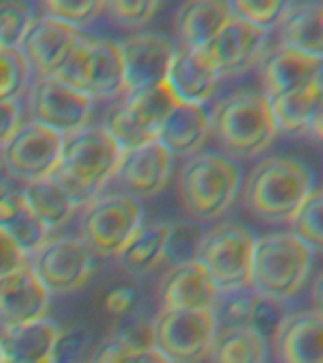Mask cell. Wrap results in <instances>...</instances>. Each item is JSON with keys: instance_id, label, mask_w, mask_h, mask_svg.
Returning a JSON list of instances; mask_svg holds the SVG:
<instances>
[{"instance_id": "obj_1", "label": "cell", "mask_w": 323, "mask_h": 363, "mask_svg": "<svg viewBox=\"0 0 323 363\" xmlns=\"http://www.w3.org/2000/svg\"><path fill=\"white\" fill-rule=\"evenodd\" d=\"M123 153L101 125H89L64 138L53 178L67 191L74 206L81 208L115 178Z\"/></svg>"}, {"instance_id": "obj_2", "label": "cell", "mask_w": 323, "mask_h": 363, "mask_svg": "<svg viewBox=\"0 0 323 363\" xmlns=\"http://www.w3.org/2000/svg\"><path fill=\"white\" fill-rule=\"evenodd\" d=\"M208 116L210 133L231 159L257 157L278 136L271 104L261 91H232L215 102Z\"/></svg>"}, {"instance_id": "obj_3", "label": "cell", "mask_w": 323, "mask_h": 363, "mask_svg": "<svg viewBox=\"0 0 323 363\" xmlns=\"http://www.w3.org/2000/svg\"><path fill=\"white\" fill-rule=\"evenodd\" d=\"M314 189V174L291 157H266L255 164L244 184V204L266 223H289L295 210Z\"/></svg>"}, {"instance_id": "obj_4", "label": "cell", "mask_w": 323, "mask_h": 363, "mask_svg": "<svg viewBox=\"0 0 323 363\" xmlns=\"http://www.w3.org/2000/svg\"><path fill=\"white\" fill-rule=\"evenodd\" d=\"M240 187L242 170L225 153H195L183 163L178 176L181 204L198 221H212L225 214Z\"/></svg>"}, {"instance_id": "obj_5", "label": "cell", "mask_w": 323, "mask_h": 363, "mask_svg": "<svg viewBox=\"0 0 323 363\" xmlns=\"http://www.w3.org/2000/svg\"><path fill=\"white\" fill-rule=\"evenodd\" d=\"M316 254L293 233L255 237L249 288L272 299L288 301L305 288Z\"/></svg>"}, {"instance_id": "obj_6", "label": "cell", "mask_w": 323, "mask_h": 363, "mask_svg": "<svg viewBox=\"0 0 323 363\" xmlns=\"http://www.w3.org/2000/svg\"><path fill=\"white\" fill-rule=\"evenodd\" d=\"M144 208L129 193H101L81 206L79 238L101 257H115L144 223Z\"/></svg>"}, {"instance_id": "obj_7", "label": "cell", "mask_w": 323, "mask_h": 363, "mask_svg": "<svg viewBox=\"0 0 323 363\" xmlns=\"http://www.w3.org/2000/svg\"><path fill=\"white\" fill-rule=\"evenodd\" d=\"M255 237L234 221H223L204 231L197 263L214 280L220 291L248 288Z\"/></svg>"}, {"instance_id": "obj_8", "label": "cell", "mask_w": 323, "mask_h": 363, "mask_svg": "<svg viewBox=\"0 0 323 363\" xmlns=\"http://www.w3.org/2000/svg\"><path fill=\"white\" fill-rule=\"evenodd\" d=\"M176 102L164 84L127 93L110 108L101 125L123 152L157 140V133Z\"/></svg>"}, {"instance_id": "obj_9", "label": "cell", "mask_w": 323, "mask_h": 363, "mask_svg": "<svg viewBox=\"0 0 323 363\" xmlns=\"http://www.w3.org/2000/svg\"><path fill=\"white\" fill-rule=\"evenodd\" d=\"M152 331L153 348L170 363H200L210 356L217 323L212 311H159Z\"/></svg>"}, {"instance_id": "obj_10", "label": "cell", "mask_w": 323, "mask_h": 363, "mask_svg": "<svg viewBox=\"0 0 323 363\" xmlns=\"http://www.w3.org/2000/svg\"><path fill=\"white\" fill-rule=\"evenodd\" d=\"M96 255L79 237H50L28 255V267L50 295L84 288L95 271Z\"/></svg>"}, {"instance_id": "obj_11", "label": "cell", "mask_w": 323, "mask_h": 363, "mask_svg": "<svg viewBox=\"0 0 323 363\" xmlns=\"http://www.w3.org/2000/svg\"><path fill=\"white\" fill-rule=\"evenodd\" d=\"M64 136L36 121H23L0 150L4 174L21 186L50 178L61 159Z\"/></svg>"}, {"instance_id": "obj_12", "label": "cell", "mask_w": 323, "mask_h": 363, "mask_svg": "<svg viewBox=\"0 0 323 363\" xmlns=\"http://www.w3.org/2000/svg\"><path fill=\"white\" fill-rule=\"evenodd\" d=\"M27 108L30 121L67 138L89 127L93 101L59 79L34 76L27 89Z\"/></svg>"}, {"instance_id": "obj_13", "label": "cell", "mask_w": 323, "mask_h": 363, "mask_svg": "<svg viewBox=\"0 0 323 363\" xmlns=\"http://www.w3.org/2000/svg\"><path fill=\"white\" fill-rule=\"evenodd\" d=\"M268 33L271 30L231 16L225 27L204 50L212 57L221 78H238L259 65L265 57L268 51Z\"/></svg>"}, {"instance_id": "obj_14", "label": "cell", "mask_w": 323, "mask_h": 363, "mask_svg": "<svg viewBox=\"0 0 323 363\" xmlns=\"http://www.w3.org/2000/svg\"><path fill=\"white\" fill-rule=\"evenodd\" d=\"M118 45L123 57L127 93L164 84L170 59L176 50L172 40L163 34L140 33L118 40Z\"/></svg>"}, {"instance_id": "obj_15", "label": "cell", "mask_w": 323, "mask_h": 363, "mask_svg": "<svg viewBox=\"0 0 323 363\" xmlns=\"http://www.w3.org/2000/svg\"><path fill=\"white\" fill-rule=\"evenodd\" d=\"M220 79L221 76L208 51L176 45L164 78V87L174 102L204 106L214 96Z\"/></svg>"}, {"instance_id": "obj_16", "label": "cell", "mask_w": 323, "mask_h": 363, "mask_svg": "<svg viewBox=\"0 0 323 363\" xmlns=\"http://www.w3.org/2000/svg\"><path fill=\"white\" fill-rule=\"evenodd\" d=\"M84 34L53 17L40 16L19 51L36 78H53Z\"/></svg>"}, {"instance_id": "obj_17", "label": "cell", "mask_w": 323, "mask_h": 363, "mask_svg": "<svg viewBox=\"0 0 323 363\" xmlns=\"http://www.w3.org/2000/svg\"><path fill=\"white\" fill-rule=\"evenodd\" d=\"M172 172V155L159 140H152L123 153L115 178L130 197L152 199L163 191Z\"/></svg>"}, {"instance_id": "obj_18", "label": "cell", "mask_w": 323, "mask_h": 363, "mask_svg": "<svg viewBox=\"0 0 323 363\" xmlns=\"http://www.w3.org/2000/svg\"><path fill=\"white\" fill-rule=\"evenodd\" d=\"M51 295L30 267L0 278V329H11L45 318Z\"/></svg>"}, {"instance_id": "obj_19", "label": "cell", "mask_w": 323, "mask_h": 363, "mask_svg": "<svg viewBox=\"0 0 323 363\" xmlns=\"http://www.w3.org/2000/svg\"><path fill=\"white\" fill-rule=\"evenodd\" d=\"M259 67L261 84H263L261 93L266 99L305 89L308 85L322 82L323 76L322 59L288 50L282 45L266 51Z\"/></svg>"}, {"instance_id": "obj_20", "label": "cell", "mask_w": 323, "mask_h": 363, "mask_svg": "<svg viewBox=\"0 0 323 363\" xmlns=\"http://www.w3.org/2000/svg\"><path fill=\"white\" fill-rule=\"evenodd\" d=\"M268 104H271V112L278 133L289 136H308L317 142L322 140V82L308 85L305 89L271 96Z\"/></svg>"}, {"instance_id": "obj_21", "label": "cell", "mask_w": 323, "mask_h": 363, "mask_svg": "<svg viewBox=\"0 0 323 363\" xmlns=\"http://www.w3.org/2000/svg\"><path fill=\"white\" fill-rule=\"evenodd\" d=\"M220 289L197 261L170 267L159 284L161 311H212Z\"/></svg>"}, {"instance_id": "obj_22", "label": "cell", "mask_w": 323, "mask_h": 363, "mask_svg": "<svg viewBox=\"0 0 323 363\" xmlns=\"http://www.w3.org/2000/svg\"><path fill=\"white\" fill-rule=\"evenodd\" d=\"M280 363H323V318L317 311L289 314L272 339Z\"/></svg>"}, {"instance_id": "obj_23", "label": "cell", "mask_w": 323, "mask_h": 363, "mask_svg": "<svg viewBox=\"0 0 323 363\" xmlns=\"http://www.w3.org/2000/svg\"><path fill=\"white\" fill-rule=\"evenodd\" d=\"M280 45L305 55H323V4L312 2H288L283 4L276 23Z\"/></svg>"}, {"instance_id": "obj_24", "label": "cell", "mask_w": 323, "mask_h": 363, "mask_svg": "<svg viewBox=\"0 0 323 363\" xmlns=\"http://www.w3.org/2000/svg\"><path fill=\"white\" fill-rule=\"evenodd\" d=\"M229 2L191 0L178 6L174 13V34L180 45L204 50L231 19Z\"/></svg>"}, {"instance_id": "obj_25", "label": "cell", "mask_w": 323, "mask_h": 363, "mask_svg": "<svg viewBox=\"0 0 323 363\" xmlns=\"http://www.w3.org/2000/svg\"><path fill=\"white\" fill-rule=\"evenodd\" d=\"M210 135V116L204 106L176 102L157 133V140L174 157H191Z\"/></svg>"}, {"instance_id": "obj_26", "label": "cell", "mask_w": 323, "mask_h": 363, "mask_svg": "<svg viewBox=\"0 0 323 363\" xmlns=\"http://www.w3.org/2000/svg\"><path fill=\"white\" fill-rule=\"evenodd\" d=\"M61 329L47 318L0 331V348L4 359L23 363L51 362Z\"/></svg>"}, {"instance_id": "obj_27", "label": "cell", "mask_w": 323, "mask_h": 363, "mask_svg": "<svg viewBox=\"0 0 323 363\" xmlns=\"http://www.w3.org/2000/svg\"><path fill=\"white\" fill-rule=\"evenodd\" d=\"M125 93L123 57L118 40L93 38V72L87 96L95 102L123 96Z\"/></svg>"}, {"instance_id": "obj_28", "label": "cell", "mask_w": 323, "mask_h": 363, "mask_svg": "<svg viewBox=\"0 0 323 363\" xmlns=\"http://www.w3.org/2000/svg\"><path fill=\"white\" fill-rule=\"evenodd\" d=\"M19 191L27 201L28 208L50 233L64 225L72 218L74 210H78L53 176L21 186Z\"/></svg>"}, {"instance_id": "obj_29", "label": "cell", "mask_w": 323, "mask_h": 363, "mask_svg": "<svg viewBox=\"0 0 323 363\" xmlns=\"http://www.w3.org/2000/svg\"><path fill=\"white\" fill-rule=\"evenodd\" d=\"M169 223L142 225L115 255L118 265L130 274H146L163 261Z\"/></svg>"}, {"instance_id": "obj_30", "label": "cell", "mask_w": 323, "mask_h": 363, "mask_svg": "<svg viewBox=\"0 0 323 363\" xmlns=\"http://www.w3.org/2000/svg\"><path fill=\"white\" fill-rule=\"evenodd\" d=\"M208 357L212 363H266L268 342L249 328H221Z\"/></svg>"}, {"instance_id": "obj_31", "label": "cell", "mask_w": 323, "mask_h": 363, "mask_svg": "<svg viewBox=\"0 0 323 363\" xmlns=\"http://www.w3.org/2000/svg\"><path fill=\"white\" fill-rule=\"evenodd\" d=\"M322 212H323V197L322 189L314 187L305 201L299 204V208L295 210V214L291 216V231L295 237L302 240L314 254L322 252L323 244V227H322Z\"/></svg>"}, {"instance_id": "obj_32", "label": "cell", "mask_w": 323, "mask_h": 363, "mask_svg": "<svg viewBox=\"0 0 323 363\" xmlns=\"http://www.w3.org/2000/svg\"><path fill=\"white\" fill-rule=\"evenodd\" d=\"M36 11L38 6L30 2H0V48L19 50L28 30L38 19Z\"/></svg>"}, {"instance_id": "obj_33", "label": "cell", "mask_w": 323, "mask_h": 363, "mask_svg": "<svg viewBox=\"0 0 323 363\" xmlns=\"http://www.w3.org/2000/svg\"><path fill=\"white\" fill-rule=\"evenodd\" d=\"M203 227L193 221H178L169 223V231L164 238L163 261L170 267L186 265L197 261L198 246L203 240Z\"/></svg>"}, {"instance_id": "obj_34", "label": "cell", "mask_w": 323, "mask_h": 363, "mask_svg": "<svg viewBox=\"0 0 323 363\" xmlns=\"http://www.w3.org/2000/svg\"><path fill=\"white\" fill-rule=\"evenodd\" d=\"M255 291L251 288L229 289L220 291L212 306L217 329L221 328H248Z\"/></svg>"}, {"instance_id": "obj_35", "label": "cell", "mask_w": 323, "mask_h": 363, "mask_svg": "<svg viewBox=\"0 0 323 363\" xmlns=\"http://www.w3.org/2000/svg\"><path fill=\"white\" fill-rule=\"evenodd\" d=\"M33 72L19 50L0 48V101H17L28 89Z\"/></svg>"}, {"instance_id": "obj_36", "label": "cell", "mask_w": 323, "mask_h": 363, "mask_svg": "<svg viewBox=\"0 0 323 363\" xmlns=\"http://www.w3.org/2000/svg\"><path fill=\"white\" fill-rule=\"evenodd\" d=\"M91 72H93V38L81 36L53 78L87 95Z\"/></svg>"}, {"instance_id": "obj_37", "label": "cell", "mask_w": 323, "mask_h": 363, "mask_svg": "<svg viewBox=\"0 0 323 363\" xmlns=\"http://www.w3.org/2000/svg\"><path fill=\"white\" fill-rule=\"evenodd\" d=\"M2 229L19 244V248L27 255L33 254L36 248H40L51 235L44 227V223L34 216L33 210L28 208L25 197H23V204L19 206V210Z\"/></svg>"}, {"instance_id": "obj_38", "label": "cell", "mask_w": 323, "mask_h": 363, "mask_svg": "<svg viewBox=\"0 0 323 363\" xmlns=\"http://www.w3.org/2000/svg\"><path fill=\"white\" fill-rule=\"evenodd\" d=\"M44 16L53 17L57 21L64 23L68 27L81 28L89 27L96 17L104 11V2L95 0H47L42 4Z\"/></svg>"}, {"instance_id": "obj_39", "label": "cell", "mask_w": 323, "mask_h": 363, "mask_svg": "<svg viewBox=\"0 0 323 363\" xmlns=\"http://www.w3.org/2000/svg\"><path fill=\"white\" fill-rule=\"evenodd\" d=\"M289 306L285 301L272 299L266 295H261L255 291L254 306H251V316H249V325L251 331L263 337L266 342H272L276 337L278 329L282 328L285 318L289 316Z\"/></svg>"}, {"instance_id": "obj_40", "label": "cell", "mask_w": 323, "mask_h": 363, "mask_svg": "<svg viewBox=\"0 0 323 363\" xmlns=\"http://www.w3.org/2000/svg\"><path fill=\"white\" fill-rule=\"evenodd\" d=\"M91 363H170L166 357L157 352L153 346L147 348H132L118 339H110L102 342L101 348L96 350L95 359Z\"/></svg>"}, {"instance_id": "obj_41", "label": "cell", "mask_w": 323, "mask_h": 363, "mask_svg": "<svg viewBox=\"0 0 323 363\" xmlns=\"http://www.w3.org/2000/svg\"><path fill=\"white\" fill-rule=\"evenodd\" d=\"M161 8H163V2H153V0H138V2L113 0V2H104V11H108L110 19L130 28L147 25L161 11Z\"/></svg>"}, {"instance_id": "obj_42", "label": "cell", "mask_w": 323, "mask_h": 363, "mask_svg": "<svg viewBox=\"0 0 323 363\" xmlns=\"http://www.w3.org/2000/svg\"><path fill=\"white\" fill-rule=\"evenodd\" d=\"M285 2L280 0H272V2H261V0H234L229 2L231 6V13L234 17H240L244 21L251 23L255 27L271 28L276 27L280 13L283 10Z\"/></svg>"}, {"instance_id": "obj_43", "label": "cell", "mask_w": 323, "mask_h": 363, "mask_svg": "<svg viewBox=\"0 0 323 363\" xmlns=\"http://www.w3.org/2000/svg\"><path fill=\"white\" fill-rule=\"evenodd\" d=\"M91 346V333L85 328H70L59 333L51 363H81L84 354Z\"/></svg>"}, {"instance_id": "obj_44", "label": "cell", "mask_w": 323, "mask_h": 363, "mask_svg": "<svg viewBox=\"0 0 323 363\" xmlns=\"http://www.w3.org/2000/svg\"><path fill=\"white\" fill-rule=\"evenodd\" d=\"M28 265V255L19 248V244L0 227V278L19 271Z\"/></svg>"}, {"instance_id": "obj_45", "label": "cell", "mask_w": 323, "mask_h": 363, "mask_svg": "<svg viewBox=\"0 0 323 363\" xmlns=\"http://www.w3.org/2000/svg\"><path fill=\"white\" fill-rule=\"evenodd\" d=\"M23 123V108L17 101H0V150Z\"/></svg>"}, {"instance_id": "obj_46", "label": "cell", "mask_w": 323, "mask_h": 363, "mask_svg": "<svg viewBox=\"0 0 323 363\" xmlns=\"http://www.w3.org/2000/svg\"><path fill=\"white\" fill-rule=\"evenodd\" d=\"M136 299H138V294H136V289L132 286H118L106 295L104 306L113 316L123 318L135 311Z\"/></svg>"}, {"instance_id": "obj_47", "label": "cell", "mask_w": 323, "mask_h": 363, "mask_svg": "<svg viewBox=\"0 0 323 363\" xmlns=\"http://www.w3.org/2000/svg\"><path fill=\"white\" fill-rule=\"evenodd\" d=\"M319 291H322V277H317L312 284V303H314V308L312 311L322 312V297H319Z\"/></svg>"}, {"instance_id": "obj_48", "label": "cell", "mask_w": 323, "mask_h": 363, "mask_svg": "<svg viewBox=\"0 0 323 363\" xmlns=\"http://www.w3.org/2000/svg\"><path fill=\"white\" fill-rule=\"evenodd\" d=\"M4 363H23V362H10V359H4ZM42 363H51V362H42Z\"/></svg>"}, {"instance_id": "obj_49", "label": "cell", "mask_w": 323, "mask_h": 363, "mask_svg": "<svg viewBox=\"0 0 323 363\" xmlns=\"http://www.w3.org/2000/svg\"><path fill=\"white\" fill-rule=\"evenodd\" d=\"M0 363H4V354H2V348H0Z\"/></svg>"}, {"instance_id": "obj_50", "label": "cell", "mask_w": 323, "mask_h": 363, "mask_svg": "<svg viewBox=\"0 0 323 363\" xmlns=\"http://www.w3.org/2000/svg\"><path fill=\"white\" fill-rule=\"evenodd\" d=\"M6 187H4V184H2V182H0V191H4Z\"/></svg>"}, {"instance_id": "obj_51", "label": "cell", "mask_w": 323, "mask_h": 363, "mask_svg": "<svg viewBox=\"0 0 323 363\" xmlns=\"http://www.w3.org/2000/svg\"><path fill=\"white\" fill-rule=\"evenodd\" d=\"M81 363H91V362H81Z\"/></svg>"}]
</instances>
